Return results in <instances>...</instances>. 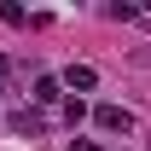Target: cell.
<instances>
[{
	"mask_svg": "<svg viewBox=\"0 0 151 151\" xmlns=\"http://www.w3.org/2000/svg\"><path fill=\"white\" fill-rule=\"evenodd\" d=\"M93 122H99L105 134H128V128H134V116L122 111V105H99V111H93Z\"/></svg>",
	"mask_w": 151,
	"mask_h": 151,
	"instance_id": "1",
	"label": "cell"
},
{
	"mask_svg": "<svg viewBox=\"0 0 151 151\" xmlns=\"http://www.w3.org/2000/svg\"><path fill=\"white\" fill-rule=\"evenodd\" d=\"M64 81H70L76 93H93V87H99V76L87 70V64H70V76H64Z\"/></svg>",
	"mask_w": 151,
	"mask_h": 151,
	"instance_id": "2",
	"label": "cell"
},
{
	"mask_svg": "<svg viewBox=\"0 0 151 151\" xmlns=\"http://www.w3.org/2000/svg\"><path fill=\"white\" fill-rule=\"evenodd\" d=\"M35 99H41V105H52V99H58V81H52V76H35Z\"/></svg>",
	"mask_w": 151,
	"mask_h": 151,
	"instance_id": "3",
	"label": "cell"
},
{
	"mask_svg": "<svg viewBox=\"0 0 151 151\" xmlns=\"http://www.w3.org/2000/svg\"><path fill=\"white\" fill-rule=\"evenodd\" d=\"M12 128H18V134H41V116H35V111H18V116H12Z\"/></svg>",
	"mask_w": 151,
	"mask_h": 151,
	"instance_id": "4",
	"label": "cell"
}]
</instances>
